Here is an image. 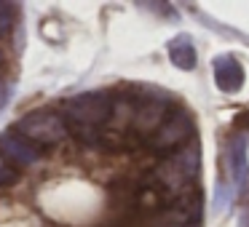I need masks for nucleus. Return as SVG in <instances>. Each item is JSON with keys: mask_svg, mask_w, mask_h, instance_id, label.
Instances as JSON below:
<instances>
[{"mask_svg": "<svg viewBox=\"0 0 249 227\" xmlns=\"http://www.w3.org/2000/svg\"><path fill=\"white\" fill-rule=\"evenodd\" d=\"M113 104H115V99L107 91H83V94L65 99L62 110H65V115L75 126L94 131L113 118Z\"/></svg>", "mask_w": 249, "mask_h": 227, "instance_id": "1", "label": "nucleus"}, {"mask_svg": "<svg viewBox=\"0 0 249 227\" xmlns=\"http://www.w3.org/2000/svg\"><path fill=\"white\" fill-rule=\"evenodd\" d=\"M17 134H22L27 142H33L35 147H54L59 142L67 139V123L62 120V115L51 113V110H35L27 113L24 118L17 120L14 126Z\"/></svg>", "mask_w": 249, "mask_h": 227, "instance_id": "2", "label": "nucleus"}, {"mask_svg": "<svg viewBox=\"0 0 249 227\" xmlns=\"http://www.w3.org/2000/svg\"><path fill=\"white\" fill-rule=\"evenodd\" d=\"M190 139H196V120L188 110L177 107V110H169V115L161 123V129L150 136V150L172 152V150L185 147Z\"/></svg>", "mask_w": 249, "mask_h": 227, "instance_id": "3", "label": "nucleus"}, {"mask_svg": "<svg viewBox=\"0 0 249 227\" xmlns=\"http://www.w3.org/2000/svg\"><path fill=\"white\" fill-rule=\"evenodd\" d=\"M198 168H201V150H198V142L190 139L185 147H179L172 158L161 166V182L172 190H188V184L198 177Z\"/></svg>", "mask_w": 249, "mask_h": 227, "instance_id": "4", "label": "nucleus"}, {"mask_svg": "<svg viewBox=\"0 0 249 227\" xmlns=\"http://www.w3.org/2000/svg\"><path fill=\"white\" fill-rule=\"evenodd\" d=\"M166 115H169L166 97L163 99H142V102L134 107L131 126H134V131L140 136H147V139H150V136L161 129V123L166 120Z\"/></svg>", "mask_w": 249, "mask_h": 227, "instance_id": "5", "label": "nucleus"}, {"mask_svg": "<svg viewBox=\"0 0 249 227\" xmlns=\"http://www.w3.org/2000/svg\"><path fill=\"white\" fill-rule=\"evenodd\" d=\"M0 152H3V158H6L8 163H17V166H35V163L43 158V150H40V147H35L33 142H27L14 129L0 134Z\"/></svg>", "mask_w": 249, "mask_h": 227, "instance_id": "6", "label": "nucleus"}, {"mask_svg": "<svg viewBox=\"0 0 249 227\" xmlns=\"http://www.w3.org/2000/svg\"><path fill=\"white\" fill-rule=\"evenodd\" d=\"M214 83L222 94H238L244 86V67L233 56L214 59Z\"/></svg>", "mask_w": 249, "mask_h": 227, "instance_id": "7", "label": "nucleus"}, {"mask_svg": "<svg viewBox=\"0 0 249 227\" xmlns=\"http://www.w3.org/2000/svg\"><path fill=\"white\" fill-rule=\"evenodd\" d=\"M169 62H172L177 70H193L196 65H198V54H196V46L190 38H185V35H179V38L169 40Z\"/></svg>", "mask_w": 249, "mask_h": 227, "instance_id": "8", "label": "nucleus"}, {"mask_svg": "<svg viewBox=\"0 0 249 227\" xmlns=\"http://www.w3.org/2000/svg\"><path fill=\"white\" fill-rule=\"evenodd\" d=\"M17 22V6L14 3H0V38H6Z\"/></svg>", "mask_w": 249, "mask_h": 227, "instance_id": "9", "label": "nucleus"}, {"mask_svg": "<svg viewBox=\"0 0 249 227\" xmlns=\"http://www.w3.org/2000/svg\"><path fill=\"white\" fill-rule=\"evenodd\" d=\"M19 179V168L11 166L6 158L0 155V187H6V184H14Z\"/></svg>", "mask_w": 249, "mask_h": 227, "instance_id": "10", "label": "nucleus"}, {"mask_svg": "<svg viewBox=\"0 0 249 227\" xmlns=\"http://www.w3.org/2000/svg\"><path fill=\"white\" fill-rule=\"evenodd\" d=\"M0 70H3V51H0Z\"/></svg>", "mask_w": 249, "mask_h": 227, "instance_id": "11", "label": "nucleus"}]
</instances>
